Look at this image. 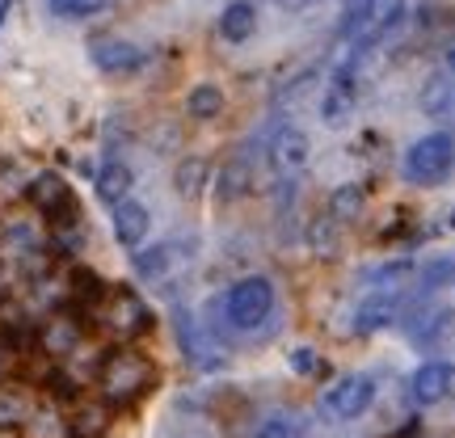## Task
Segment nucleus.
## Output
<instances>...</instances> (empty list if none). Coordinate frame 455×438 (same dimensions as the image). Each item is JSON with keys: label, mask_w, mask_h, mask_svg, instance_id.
<instances>
[{"label": "nucleus", "mask_w": 455, "mask_h": 438, "mask_svg": "<svg viewBox=\"0 0 455 438\" xmlns=\"http://www.w3.org/2000/svg\"><path fill=\"white\" fill-rule=\"evenodd\" d=\"M98 388L106 392V401L127 405V401H135V396H144L152 388V362L144 354H135V350H114L101 362Z\"/></svg>", "instance_id": "f257e3e1"}, {"label": "nucleus", "mask_w": 455, "mask_h": 438, "mask_svg": "<svg viewBox=\"0 0 455 438\" xmlns=\"http://www.w3.org/2000/svg\"><path fill=\"white\" fill-rule=\"evenodd\" d=\"M451 164H455V144H451V135H443V131L418 139V144L405 152V173H409V181H418V186L443 181L451 173Z\"/></svg>", "instance_id": "f03ea898"}, {"label": "nucleus", "mask_w": 455, "mask_h": 438, "mask_svg": "<svg viewBox=\"0 0 455 438\" xmlns=\"http://www.w3.org/2000/svg\"><path fill=\"white\" fill-rule=\"evenodd\" d=\"M275 308V287L266 278H241L232 291H228V321L236 329H253L261 325Z\"/></svg>", "instance_id": "7ed1b4c3"}, {"label": "nucleus", "mask_w": 455, "mask_h": 438, "mask_svg": "<svg viewBox=\"0 0 455 438\" xmlns=\"http://www.w3.org/2000/svg\"><path fill=\"white\" fill-rule=\"evenodd\" d=\"M375 401V384L371 375H350V379H341L333 384L325 396V409L333 418H358V413H367Z\"/></svg>", "instance_id": "20e7f679"}, {"label": "nucleus", "mask_w": 455, "mask_h": 438, "mask_svg": "<svg viewBox=\"0 0 455 438\" xmlns=\"http://www.w3.org/2000/svg\"><path fill=\"white\" fill-rule=\"evenodd\" d=\"M148 321H152V312H148V304L135 291H114L110 295L106 325H110L118 338H135V333H144Z\"/></svg>", "instance_id": "39448f33"}, {"label": "nucleus", "mask_w": 455, "mask_h": 438, "mask_svg": "<svg viewBox=\"0 0 455 438\" xmlns=\"http://www.w3.org/2000/svg\"><path fill=\"white\" fill-rule=\"evenodd\" d=\"M413 401L418 405H443L447 396L455 392V367L451 362H422L413 371Z\"/></svg>", "instance_id": "423d86ee"}, {"label": "nucleus", "mask_w": 455, "mask_h": 438, "mask_svg": "<svg viewBox=\"0 0 455 438\" xmlns=\"http://www.w3.org/2000/svg\"><path fill=\"white\" fill-rule=\"evenodd\" d=\"M30 203L38 207V211H47V215H72L76 211V203H72V190H68V181L60 178V173H43V178H34L30 181Z\"/></svg>", "instance_id": "0eeeda50"}, {"label": "nucleus", "mask_w": 455, "mask_h": 438, "mask_svg": "<svg viewBox=\"0 0 455 438\" xmlns=\"http://www.w3.org/2000/svg\"><path fill=\"white\" fill-rule=\"evenodd\" d=\"M148 207L144 203H118L114 207V236H118V244H127V249H135V244L148 236Z\"/></svg>", "instance_id": "6e6552de"}, {"label": "nucleus", "mask_w": 455, "mask_h": 438, "mask_svg": "<svg viewBox=\"0 0 455 438\" xmlns=\"http://www.w3.org/2000/svg\"><path fill=\"white\" fill-rule=\"evenodd\" d=\"M140 60H144V55L131 47V43H114V38L93 43V64H98L101 72H135Z\"/></svg>", "instance_id": "1a4fd4ad"}, {"label": "nucleus", "mask_w": 455, "mask_h": 438, "mask_svg": "<svg viewBox=\"0 0 455 438\" xmlns=\"http://www.w3.org/2000/svg\"><path fill=\"white\" fill-rule=\"evenodd\" d=\"M308 135L304 131H295V127H287V131H278V139H275V164L283 169V173H295V169H304L308 164Z\"/></svg>", "instance_id": "9d476101"}, {"label": "nucleus", "mask_w": 455, "mask_h": 438, "mask_svg": "<svg viewBox=\"0 0 455 438\" xmlns=\"http://www.w3.org/2000/svg\"><path fill=\"white\" fill-rule=\"evenodd\" d=\"M253 30H258V9L249 0H232L224 9V17H220V34L228 43H244Z\"/></svg>", "instance_id": "9b49d317"}, {"label": "nucleus", "mask_w": 455, "mask_h": 438, "mask_svg": "<svg viewBox=\"0 0 455 438\" xmlns=\"http://www.w3.org/2000/svg\"><path fill=\"white\" fill-rule=\"evenodd\" d=\"M131 181H135V178H131L127 164H123V161H110L98 173V198H101V203H114V207H118V203H127Z\"/></svg>", "instance_id": "f8f14e48"}, {"label": "nucleus", "mask_w": 455, "mask_h": 438, "mask_svg": "<svg viewBox=\"0 0 455 438\" xmlns=\"http://www.w3.org/2000/svg\"><path fill=\"white\" fill-rule=\"evenodd\" d=\"M249 186H253V169L236 156V161H228L224 169H220V198L224 203H236V198L249 195Z\"/></svg>", "instance_id": "ddd939ff"}, {"label": "nucleus", "mask_w": 455, "mask_h": 438, "mask_svg": "<svg viewBox=\"0 0 455 438\" xmlns=\"http://www.w3.org/2000/svg\"><path fill=\"white\" fill-rule=\"evenodd\" d=\"M173 186H178V195H181V198H195L198 190L207 186V161H203V156H186V161H178Z\"/></svg>", "instance_id": "4468645a"}, {"label": "nucleus", "mask_w": 455, "mask_h": 438, "mask_svg": "<svg viewBox=\"0 0 455 438\" xmlns=\"http://www.w3.org/2000/svg\"><path fill=\"white\" fill-rule=\"evenodd\" d=\"M401 13H405V0H367V9H363V17H367V34H363V38H371V34L396 26V17Z\"/></svg>", "instance_id": "2eb2a0df"}, {"label": "nucleus", "mask_w": 455, "mask_h": 438, "mask_svg": "<svg viewBox=\"0 0 455 438\" xmlns=\"http://www.w3.org/2000/svg\"><path fill=\"white\" fill-rule=\"evenodd\" d=\"M186 110H190V118H215V114L224 110V89L220 84H195Z\"/></svg>", "instance_id": "dca6fc26"}, {"label": "nucleus", "mask_w": 455, "mask_h": 438, "mask_svg": "<svg viewBox=\"0 0 455 438\" xmlns=\"http://www.w3.org/2000/svg\"><path fill=\"white\" fill-rule=\"evenodd\" d=\"M358 211H363V190L358 186H338L333 198H329V219L346 224V219H358Z\"/></svg>", "instance_id": "f3484780"}, {"label": "nucleus", "mask_w": 455, "mask_h": 438, "mask_svg": "<svg viewBox=\"0 0 455 438\" xmlns=\"http://www.w3.org/2000/svg\"><path fill=\"white\" fill-rule=\"evenodd\" d=\"M26 418H30V401L17 388H0V430L26 426Z\"/></svg>", "instance_id": "a211bd4d"}, {"label": "nucleus", "mask_w": 455, "mask_h": 438, "mask_svg": "<svg viewBox=\"0 0 455 438\" xmlns=\"http://www.w3.org/2000/svg\"><path fill=\"white\" fill-rule=\"evenodd\" d=\"M350 106H355V93H350V84H333L325 93V101H321V114H325V123H346V114H350Z\"/></svg>", "instance_id": "6ab92c4d"}, {"label": "nucleus", "mask_w": 455, "mask_h": 438, "mask_svg": "<svg viewBox=\"0 0 455 438\" xmlns=\"http://www.w3.org/2000/svg\"><path fill=\"white\" fill-rule=\"evenodd\" d=\"M164 266H169V244H156V249H144V253H135V270H140L144 278L164 275Z\"/></svg>", "instance_id": "aec40b11"}, {"label": "nucleus", "mask_w": 455, "mask_h": 438, "mask_svg": "<svg viewBox=\"0 0 455 438\" xmlns=\"http://www.w3.org/2000/svg\"><path fill=\"white\" fill-rule=\"evenodd\" d=\"M43 341H47L51 354H64V350H72V346H76V329L68 325V321H55V325L43 333Z\"/></svg>", "instance_id": "412c9836"}, {"label": "nucleus", "mask_w": 455, "mask_h": 438, "mask_svg": "<svg viewBox=\"0 0 455 438\" xmlns=\"http://www.w3.org/2000/svg\"><path fill=\"white\" fill-rule=\"evenodd\" d=\"M447 98H451V84L443 81V76H435V81L426 84V93H422V110H443V106H447Z\"/></svg>", "instance_id": "4be33fe9"}, {"label": "nucleus", "mask_w": 455, "mask_h": 438, "mask_svg": "<svg viewBox=\"0 0 455 438\" xmlns=\"http://www.w3.org/2000/svg\"><path fill=\"white\" fill-rule=\"evenodd\" d=\"M392 321V304H367L358 312V329H379Z\"/></svg>", "instance_id": "5701e85b"}, {"label": "nucleus", "mask_w": 455, "mask_h": 438, "mask_svg": "<svg viewBox=\"0 0 455 438\" xmlns=\"http://www.w3.org/2000/svg\"><path fill=\"white\" fill-rule=\"evenodd\" d=\"M312 249H316V253H333V249H338V232L329 227V219H316V224H312Z\"/></svg>", "instance_id": "b1692460"}, {"label": "nucleus", "mask_w": 455, "mask_h": 438, "mask_svg": "<svg viewBox=\"0 0 455 438\" xmlns=\"http://www.w3.org/2000/svg\"><path fill=\"white\" fill-rule=\"evenodd\" d=\"M55 4L72 17H93V13H101V9H110V0H55Z\"/></svg>", "instance_id": "393cba45"}, {"label": "nucleus", "mask_w": 455, "mask_h": 438, "mask_svg": "<svg viewBox=\"0 0 455 438\" xmlns=\"http://www.w3.org/2000/svg\"><path fill=\"white\" fill-rule=\"evenodd\" d=\"M291 367H295L299 375H312V371H316V358H312L308 346H304V350H295V354H291Z\"/></svg>", "instance_id": "a878e982"}, {"label": "nucleus", "mask_w": 455, "mask_h": 438, "mask_svg": "<svg viewBox=\"0 0 455 438\" xmlns=\"http://www.w3.org/2000/svg\"><path fill=\"white\" fill-rule=\"evenodd\" d=\"M253 438H291V426H287V422H266Z\"/></svg>", "instance_id": "bb28decb"}, {"label": "nucleus", "mask_w": 455, "mask_h": 438, "mask_svg": "<svg viewBox=\"0 0 455 438\" xmlns=\"http://www.w3.org/2000/svg\"><path fill=\"white\" fill-rule=\"evenodd\" d=\"M447 68H451V72H455V43H451V47H447Z\"/></svg>", "instance_id": "cd10ccee"}, {"label": "nucleus", "mask_w": 455, "mask_h": 438, "mask_svg": "<svg viewBox=\"0 0 455 438\" xmlns=\"http://www.w3.org/2000/svg\"><path fill=\"white\" fill-rule=\"evenodd\" d=\"M9 4H13V0H0V17L9 13Z\"/></svg>", "instance_id": "c85d7f7f"}, {"label": "nucleus", "mask_w": 455, "mask_h": 438, "mask_svg": "<svg viewBox=\"0 0 455 438\" xmlns=\"http://www.w3.org/2000/svg\"><path fill=\"white\" fill-rule=\"evenodd\" d=\"M278 4H304V0H278Z\"/></svg>", "instance_id": "c756f323"}, {"label": "nucleus", "mask_w": 455, "mask_h": 438, "mask_svg": "<svg viewBox=\"0 0 455 438\" xmlns=\"http://www.w3.org/2000/svg\"><path fill=\"white\" fill-rule=\"evenodd\" d=\"M451 227H455V211H451Z\"/></svg>", "instance_id": "7c9ffc66"}]
</instances>
